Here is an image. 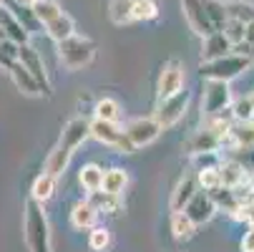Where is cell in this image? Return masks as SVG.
Wrapping results in <instances>:
<instances>
[{
  "label": "cell",
  "mask_w": 254,
  "mask_h": 252,
  "mask_svg": "<svg viewBox=\"0 0 254 252\" xmlns=\"http://www.w3.org/2000/svg\"><path fill=\"white\" fill-rule=\"evenodd\" d=\"M86 139H91V121L86 116H73L68 119L61 129V136L56 141V147L48 152L46 157V164H43V171L53 174V176H63L70 159H73L76 149L83 147Z\"/></svg>",
  "instance_id": "6da1fadb"
},
{
  "label": "cell",
  "mask_w": 254,
  "mask_h": 252,
  "mask_svg": "<svg viewBox=\"0 0 254 252\" xmlns=\"http://www.w3.org/2000/svg\"><path fill=\"white\" fill-rule=\"evenodd\" d=\"M23 240L28 252H53L51 245V222L41 202L25 199L23 204Z\"/></svg>",
  "instance_id": "7a4b0ae2"
},
{
  "label": "cell",
  "mask_w": 254,
  "mask_h": 252,
  "mask_svg": "<svg viewBox=\"0 0 254 252\" xmlns=\"http://www.w3.org/2000/svg\"><path fill=\"white\" fill-rule=\"evenodd\" d=\"M58 48V61L65 71H81L93 63L96 58V43L83 35H70V38L56 43Z\"/></svg>",
  "instance_id": "3957f363"
},
{
  "label": "cell",
  "mask_w": 254,
  "mask_h": 252,
  "mask_svg": "<svg viewBox=\"0 0 254 252\" xmlns=\"http://www.w3.org/2000/svg\"><path fill=\"white\" fill-rule=\"evenodd\" d=\"M249 66H252V58L239 56V53H229V56L216 58V61H201L199 74L206 81H227L229 84L237 76H242Z\"/></svg>",
  "instance_id": "277c9868"
},
{
  "label": "cell",
  "mask_w": 254,
  "mask_h": 252,
  "mask_svg": "<svg viewBox=\"0 0 254 252\" xmlns=\"http://www.w3.org/2000/svg\"><path fill=\"white\" fill-rule=\"evenodd\" d=\"M91 139H96L103 147H111L114 152L119 154H133L136 147L133 141L128 139L126 129L119 124V121H101V119H93L91 121Z\"/></svg>",
  "instance_id": "5b68a950"
},
{
  "label": "cell",
  "mask_w": 254,
  "mask_h": 252,
  "mask_svg": "<svg viewBox=\"0 0 254 252\" xmlns=\"http://www.w3.org/2000/svg\"><path fill=\"white\" fill-rule=\"evenodd\" d=\"M187 86V71H184V63L176 61V58H169L161 71H159V79H156V98L159 101H166L176 93H181Z\"/></svg>",
  "instance_id": "8992f818"
},
{
  "label": "cell",
  "mask_w": 254,
  "mask_h": 252,
  "mask_svg": "<svg viewBox=\"0 0 254 252\" xmlns=\"http://www.w3.org/2000/svg\"><path fill=\"white\" fill-rule=\"evenodd\" d=\"M224 144L229 147V134H227V131L204 124L199 131H194V134L187 139L184 149H187V154L196 157V154H204V152H219Z\"/></svg>",
  "instance_id": "52a82bcc"
},
{
  "label": "cell",
  "mask_w": 254,
  "mask_h": 252,
  "mask_svg": "<svg viewBox=\"0 0 254 252\" xmlns=\"http://www.w3.org/2000/svg\"><path fill=\"white\" fill-rule=\"evenodd\" d=\"M232 101V88L227 81H206L204 84V96H201V111L206 119L222 114L224 109H229Z\"/></svg>",
  "instance_id": "ba28073f"
},
{
  "label": "cell",
  "mask_w": 254,
  "mask_h": 252,
  "mask_svg": "<svg viewBox=\"0 0 254 252\" xmlns=\"http://www.w3.org/2000/svg\"><path fill=\"white\" fill-rule=\"evenodd\" d=\"M189 91L184 88L181 93H176V96H171V98H166V101H159V106H156V114H154V119L161 124V129H171V126H176L181 119L187 116V111H189Z\"/></svg>",
  "instance_id": "9c48e42d"
},
{
  "label": "cell",
  "mask_w": 254,
  "mask_h": 252,
  "mask_svg": "<svg viewBox=\"0 0 254 252\" xmlns=\"http://www.w3.org/2000/svg\"><path fill=\"white\" fill-rule=\"evenodd\" d=\"M124 129H126V134H128V139L133 141V147H136V149L154 144V141L161 136V131H164L161 124H159L154 116H138V119L128 121Z\"/></svg>",
  "instance_id": "30bf717a"
},
{
  "label": "cell",
  "mask_w": 254,
  "mask_h": 252,
  "mask_svg": "<svg viewBox=\"0 0 254 252\" xmlns=\"http://www.w3.org/2000/svg\"><path fill=\"white\" fill-rule=\"evenodd\" d=\"M18 61L30 71V74L35 76V81L41 84V88H43V93L46 96H51V91H53V86H51V76H48V71H46V63H43V56L35 51L30 43H25V46H20L18 48Z\"/></svg>",
  "instance_id": "8fae6325"
},
{
  "label": "cell",
  "mask_w": 254,
  "mask_h": 252,
  "mask_svg": "<svg viewBox=\"0 0 254 252\" xmlns=\"http://www.w3.org/2000/svg\"><path fill=\"white\" fill-rule=\"evenodd\" d=\"M181 10H184V18L196 35L206 38V35L214 33V25H211L206 8H204V0H181Z\"/></svg>",
  "instance_id": "7c38bea8"
},
{
  "label": "cell",
  "mask_w": 254,
  "mask_h": 252,
  "mask_svg": "<svg viewBox=\"0 0 254 252\" xmlns=\"http://www.w3.org/2000/svg\"><path fill=\"white\" fill-rule=\"evenodd\" d=\"M184 212L189 214V220H191L196 227H201V225L211 222V220H214V214L219 212V209H216V204H214V199H211V194H209V192L199 189V192L194 194V199L187 204V209H184Z\"/></svg>",
  "instance_id": "4fadbf2b"
},
{
  "label": "cell",
  "mask_w": 254,
  "mask_h": 252,
  "mask_svg": "<svg viewBox=\"0 0 254 252\" xmlns=\"http://www.w3.org/2000/svg\"><path fill=\"white\" fill-rule=\"evenodd\" d=\"M0 28H3L8 41H13L18 46L30 43V30L15 18V13L8 8V3H3V0H0Z\"/></svg>",
  "instance_id": "5bb4252c"
},
{
  "label": "cell",
  "mask_w": 254,
  "mask_h": 252,
  "mask_svg": "<svg viewBox=\"0 0 254 252\" xmlns=\"http://www.w3.org/2000/svg\"><path fill=\"white\" fill-rule=\"evenodd\" d=\"M199 192V182H196V174L194 176H181L174 192H171V199H169V207L171 212H184L187 204L194 199V194Z\"/></svg>",
  "instance_id": "9a60e30c"
},
{
  "label": "cell",
  "mask_w": 254,
  "mask_h": 252,
  "mask_svg": "<svg viewBox=\"0 0 254 252\" xmlns=\"http://www.w3.org/2000/svg\"><path fill=\"white\" fill-rule=\"evenodd\" d=\"M234 48L229 43V38L224 35V30H214L211 35L201 38V61H216V58H224L229 56Z\"/></svg>",
  "instance_id": "2e32d148"
},
{
  "label": "cell",
  "mask_w": 254,
  "mask_h": 252,
  "mask_svg": "<svg viewBox=\"0 0 254 252\" xmlns=\"http://www.w3.org/2000/svg\"><path fill=\"white\" fill-rule=\"evenodd\" d=\"M8 76H10V81H13V86L20 91V93H25V96H41L43 93V88H41V84L35 81V76L30 74V71L18 61L10 71H8Z\"/></svg>",
  "instance_id": "e0dca14e"
},
{
  "label": "cell",
  "mask_w": 254,
  "mask_h": 252,
  "mask_svg": "<svg viewBox=\"0 0 254 252\" xmlns=\"http://www.w3.org/2000/svg\"><path fill=\"white\" fill-rule=\"evenodd\" d=\"M98 222V209L88 199H78L70 209V225L76 230H93Z\"/></svg>",
  "instance_id": "ac0fdd59"
},
{
  "label": "cell",
  "mask_w": 254,
  "mask_h": 252,
  "mask_svg": "<svg viewBox=\"0 0 254 252\" xmlns=\"http://www.w3.org/2000/svg\"><path fill=\"white\" fill-rule=\"evenodd\" d=\"M219 176H222V187L237 189V187H242V184L247 182V179H249V171H247L239 162H234V159L224 157V159H222V164H219Z\"/></svg>",
  "instance_id": "d6986e66"
},
{
  "label": "cell",
  "mask_w": 254,
  "mask_h": 252,
  "mask_svg": "<svg viewBox=\"0 0 254 252\" xmlns=\"http://www.w3.org/2000/svg\"><path fill=\"white\" fill-rule=\"evenodd\" d=\"M43 28H46V35L53 43H61V41L70 38V35H76V23H73V18H70L68 13H61L58 18H53Z\"/></svg>",
  "instance_id": "ffe728a7"
},
{
  "label": "cell",
  "mask_w": 254,
  "mask_h": 252,
  "mask_svg": "<svg viewBox=\"0 0 254 252\" xmlns=\"http://www.w3.org/2000/svg\"><path fill=\"white\" fill-rule=\"evenodd\" d=\"M56 184H58V176H53V174H48V171H41L38 176L33 179V184H30V199L46 204L48 199H53Z\"/></svg>",
  "instance_id": "44dd1931"
},
{
  "label": "cell",
  "mask_w": 254,
  "mask_h": 252,
  "mask_svg": "<svg viewBox=\"0 0 254 252\" xmlns=\"http://www.w3.org/2000/svg\"><path fill=\"white\" fill-rule=\"evenodd\" d=\"M86 199L98 209V214H119V212L124 209V197H119V194H108V192H103V189L91 192Z\"/></svg>",
  "instance_id": "7402d4cb"
},
{
  "label": "cell",
  "mask_w": 254,
  "mask_h": 252,
  "mask_svg": "<svg viewBox=\"0 0 254 252\" xmlns=\"http://www.w3.org/2000/svg\"><path fill=\"white\" fill-rule=\"evenodd\" d=\"M103 174H106V169H103V167H98V164L88 162V164H83V167H81V171H78V184L86 189V194L98 192V189H103Z\"/></svg>",
  "instance_id": "603a6c76"
},
{
  "label": "cell",
  "mask_w": 254,
  "mask_h": 252,
  "mask_svg": "<svg viewBox=\"0 0 254 252\" xmlns=\"http://www.w3.org/2000/svg\"><path fill=\"white\" fill-rule=\"evenodd\" d=\"M126 187H128V171L126 169H121V167L106 169V174H103V192L124 197Z\"/></svg>",
  "instance_id": "cb8c5ba5"
},
{
  "label": "cell",
  "mask_w": 254,
  "mask_h": 252,
  "mask_svg": "<svg viewBox=\"0 0 254 252\" xmlns=\"http://www.w3.org/2000/svg\"><path fill=\"white\" fill-rule=\"evenodd\" d=\"M171 235L179 242H187L196 235V225L189 220L187 212H171Z\"/></svg>",
  "instance_id": "d4e9b609"
},
{
  "label": "cell",
  "mask_w": 254,
  "mask_h": 252,
  "mask_svg": "<svg viewBox=\"0 0 254 252\" xmlns=\"http://www.w3.org/2000/svg\"><path fill=\"white\" fill-rule=\"evenodd\" d=\"M159 13H161L159 0H133L131 23H151V20L159 18Z\"/></svg>",
  "instance_id": "484cf974"
},
{
  "label": "cell",
  "mask_w": 254,
  "mask_h": 252,
  "mask_svg": "<svg viewBox=\"0 0 254 252\" xmlns=\"http://www.w3.org/2000/svg\"><path fill=\"white\" fill-rule=\"evenodd\" d=\"M229 147H254V119L234 121L229 134Z\"/></svg>",
  "instance_id": "4316f807"
},
{
  "label": "cell",
  "mask_w": 254,
  "mask_h": 252,
  "mask_svg": "<svg viewBox=\"0 0 254 252\" xmlns=\"http://www.w3.org/2000/svg\"><path fill=\"white\" fill-rule=\"evenodd\" d=\"M93 119H101V121H119L121 119V103L111 96H103L96 101L93 106Z\"/></svg>",
  "instance_id": "83f0119b"
},
{
  "label": "cell",
  "mask_w": 254,
  "mask_h": 252,
  "mask_svg": "<svg viewBox=\"0 0 254 252\" xmlns=\"http://www.w3.org/2000/svg\"><path fill=\"white\" fill-rule=\"evenodd\" d=\"M30 10H33L35 20H38L41 25L51 23L53 18H58V15L63 13V8H61L58 0H35V3L30 5Z\"/></svg>",
  "instance_id": "f1b7e54d"
},
{
  "label": "cell",
  "mask_w": 254,
  "mask_h": 252,
  "mask_svg": "<svg viewBox=\"0 0 254 252\" xmlns=\"http://www.w3.org/2000/svg\"><path fill=\"white\" fill-rule=\"evenodd\" d=\"M206 15L214 25V30H224V25L229 23V13H227V3L224 0H204Z\"/></svg>",
  "instance_id": "f546056e"
},
{
  "label": "cell",
  "mask_w": 254,
  "mask_h": 252,
  "mask_svg": "<svg viewBox=\"0 0 254 252\" xmlns=\"http://www.w3.org/2000/svg\"><path fill=\"white\" fill-rule=\"evenodd\" d=\"M227 13L232 20H239L244 25L254 23V3L249 0H227Z\"/></svg>",
  "instance_id": "4dcf8cb0"
},
{
  "label": "cell",
  "mask_w": 254,
  "mask_h": 252,
  "mask_svg": "<svg viewBox=\"0 0 254 252\" xmlns=\"http://www.w3.org/2000/svg\"><path fill=\"white\" fill-rule=\"evenodd\" d=\"M133 13V0H111L108 3V18L116 25H128Z\"/></svg>",
  "instance_id": "1f68e13d"
},
{
  "label": "cell",
  "mask_w": 254,
  "mask_h": 252,
  "mask_svg": "<svg viewBox=\"0 0 254 252\" xmlns=\"http://www.w3.org/2000/svg\"><path fill=\"white\" fill-rule=\"evenodd\" d=\"M88 247H91L93 252H106L108 247H111V230L96 225V227L88 232Z\"/></svg>",
  "instance_id": "d6a6232c"
},
{
  "label": "cell",
  "mask_w": 254,
  "mask_h": 252,
  "mask_svg": "<svg viewBox=\"0 0 254 252\" xmlns=\"http://www.w3.org/2000/svg\"><path fill=\"white\" fill-rule=\"evenodd\" d=\"M18 48L20 46L8 41V38L0 41V68H3V71H10L18 63Z\"/></svg>",
  "instance_id": "836d02e7"
},
{
  "label": "cell",
  "mask_w": 254,
  "mask_h": 252,
  "mask_svg": "<svg viewBox=\"0 0 254 252\" xmlns=\"http://www.w3.org/2000/svg\"><path fill=\"white\" fill-rule=\"evenodd\" d=\"M196 182H199V189H204V192H214L216 187H222L219 167H216V169H201V171H196Z\"/></svg>",
  "instance_id": "e575fe53"
},
{
  "label": "cell",
  "mask_w": 254,
  "mask_h": 252,
  "mask_svg": "<svg viewBox=\"0 0 254 252\" xmlns=\"http://www.w3.org/2000/svg\"><path fill=\"white\" fill-rule=\"evenodd\" d=\"M229 159L239 162L249 174H254V147H229Z\"/></svg>",
  "instance_id": "d590c367"
},
{
  "label": "cell",
  "mask_w": 254,
  "mask_h": 252,
  "mask_svg": "<svg viewBox=\"0 0 254 252\" xmlns=\"http://www.w3.org/2000/svg\"><path fill=\"white\" fill-rule=\"evenodd\" d=\"M224 35L229 38L232 48H237V46H242V43H244L247 25H244V23H239V20H232V18H229V23L224 25Z\"/></svg>",
  "instance_id": "8d00e7d4"
},
{
  "label": "cell",
  "mask_w": 254,
  "mask_h": 252,
  "mask_svg": "<svg viewBox=\"0 0 254 252\" xmlns=\"http://www.w3.org/2000/svg\"><path fill=\"white\" fill-rule=\"evenodd\" d=\"M232 114H234V121H249V119H254V106H252L249 96H244V98H239V101L232 103Z\"/></svg>",
  "instance_id": "74e56055"
},
{
  "label": "cell",
  "mask_w": 254,
  "mask_h": 252,
  "mask_svg": "<svg viewBox=\"0 0 254 252\" xmlns=\"http://www.w3.org/2000/svg\"><path fill=\"white\" fill-rule=\"evenodd\" d=\"M191 162H194L196 171H201V169H216L222 164V157H219V152H204V154L191 157Z\"/></svg>",
  "instance_id": "f35d334b"
},
{
  "label": "cell",
  "mask_w": 254,
  "mask_h": 252,
  "mask_svg": "<svg viewBox=\"0 0 254 252\" xmlns=\"http://www.w3.org/2000/svg\"><path fill=\"white\" fill-rule=\"evenodd\" d=\"M239 250H242V252H254V227H252V225H249V227H247V232L242 235Z\"/></svg>",
  "instance_id": "ab89813d"
},
{
  "label": "cell",
  "mask_w": 254,
  "mask_h": 252,
  "mask_svg": "<svg viewBox=\"0 0 254 252\" xmlns=\"http://www.w3.org/2000/svg\"><path fill=\"white\" fill-rule=\"evenodd\" d=\"M247 225H252V227H254V202H252V204H247Z\"/></svg>",
  "instance_id": "60d3db41"
},
{
  "label": "cell",
  "mask_w": 254,
  "mask_h": 252,
  "mask_svg": "<svg viewBox=\"0 0 254 252\" xmlns=\"http://www.w3.org/2000/svg\"><path fill=\"white\" fill-rule=\"evenodd\" d=\"M15 3H18V5H25V8H30V5L35 3V0H15Z\"/></svg>",
  "instance_id": "b9f144b4"
},
{
  "label": "cell",
  "mask_w": 254,
  "mask_h": 252,
  "mask_svg": "<svg viewBox=\"0 0 254 252\" xmlns=\"http://www.w3.org/2000/svg\"><path fill=\"white\" fill-rule=\"evenodd\" d=\"M249 101H252V106H254V91H252V93H249Z\"/></svg>",
  "instance_id": "7bdbcfd3"
},
{
  "label": "cell",
  "mask_w": 254,
  "mask_h": 252,
  "mask_svg": "<svg viewBox=\"0 0 254 252\" xmlns=\"http://www.w3.org/2000/svg\"><path fill=\"white\" fill-rule=\"evenodd\" d=\"M5 38V33H3V28H0V41H3Z\"/></svg>",
  "instance_id": "ee69618b"
}]
</instances>
